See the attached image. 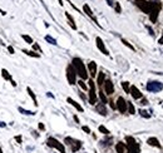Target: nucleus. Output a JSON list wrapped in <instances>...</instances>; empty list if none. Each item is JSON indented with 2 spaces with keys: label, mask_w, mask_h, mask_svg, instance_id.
I'll use <instances>...</instances> for the list:
<instances>
[{
  "label": "nucleus",
  "mask_w": 163,
  "mask_h": 153,
  "mask_svg": "<svg viewBox=\"0 0 163 153\" xmlns=\"http://www.w3.org/2000/svg\"><path fill=\"white\" fill-rule=\"evenodd\" d=\"M72 65L74 67V69H75L77 75H79L82 78V80L87 79V78H88V72H87L84 63H83V60L80 58H74Z\"/></svg>",
  "instance_id": "1"
},
{
  "label": "nucleus",
  "mask_w": 163,
  "mask_h": 153,
  "mask_svg": "<svg viewBox=\"0 0 163 153\" xmlns=\"http://www.w3.org/2000/svg\"><path fill=\"white\" fill-rule=\"evenodd\" d=\"M125 142H127L128 153H141V147H139V144L133 137H125Z\"/></svg>",
  "instance_id": "2"
},
{
  "label": "nucleus",
  "mask_w": 163,
  "mask_h": 153,
  "mask_svg": "<svg viewBox=\"0 0 163 153\" xmlns=\"http://www.w3.org/2000/svg\"><path fill=\"white\" fill-rule=\"evenodd\" d=\"M161 11V4L159 3H152L151 4V11H149V19L152 23H156L158 19V15H159Z\"/></svg>",
  "instance_id": "3"
},
{
  "label": "nucleus",
  "mask_w": 163,
  "mask_h": 153,
  "mask_svg": "<svg viewBox=\"0 0 163 153\" xmlns=\"http://www.w3.org/2000/svg\"><path fill=\"white\" fill-rule=\"evenodd\" d=\"M134 4L141 9V10L143 13H146V14H149L151 11V1H147V0H134Z\"/></svg>",
  "instance_id": "4"
},
{
  "label": "nucleus",
  "mask_w": 163,
  "mask_h": 153,
  "mask_svg": "<svg viewBox=\"0 0 163 153\" xmlns=\"http://www.w3.org/2000/svg\"><path fill=\"white\" fill-rule=\"evenodd\" d=\"M67 79L69 82V84H75L77 83V73H75V69H74L73 65H68L67 68Z\"/></svg>",
  "instance_id": "5"
},
{
  "label": "nucleus",
  "mask_w": 163,
  "mask_h": 153,
  "mask_svg": "<svg viewBox=\"0 0 163 153\" xmlns=\"http://www.w3.org/2000/svg\"><path fill=\"white\" fill-rule=\"evenodd\" d=\"M48 146H49V147L55 148V149H58L60 153H65V148H64V146H63L58 139H55V138H53V137L48 138Z\"/></svg>",
  "instance_id": "6"
},
{
  "label": "nucleus",
  "mask_w": 163,
  "mask_h": 153,
  "mask_svg": "<svg viewBox=\"0 0 163 153\" xmlns=\"http://www.w3.org/2000/svg\"><path fill=\"white\" fill-rule=\"evenodd\" d=\"M98 100V97L95 93V85H94V82L89 80V103L94 105Z\"/></svg>",
  "instance_id": "7"
},
{
  "label": "nucleus",
  "mask_w": 163,
  "mask_h": 153,
  "mask_svg": "<svg viewBox=\"0 0 163 153\" xmlns=\"http://www.w3.org/2000/svg\"><path fill=\"white\" fill-rule=\"evenodd\" d=\"M147 89L152 92V93H157V92H159L163 89V84L159 82H148L147 84Z\"/></svg>",
  "instance_id": "8"
},
{
  "label": "nucleus",
  "mask_w": 163,
  "mask_h": 153,
  "mask_svg": "<svg viewBox=\"0 0 163 153\" xmlns=\"http://www.w3.org/2000/svg\"><path fill=\"white\" fill-rule=\"evenodd\" d=\"M65 143L69 146H72V151L73 152H77L80 149V147H82V142L80 141H77V139H73V138H69L67 137L65 138Z\"/></svg>",
  "instance_id": "9"
},
{
  "label": "nucleus",
  "mask_w": 163,
  "mask_h": 153,
  "mask_svg": "<svg viewBox=\"0 0 163 153\" xmlns=\"http://www.w3.org/2000/svg\"><path fill=\"white\" fill-rule=\"evenodd\" d=\"M117 109L119 110L120 113H125L127 112V102L123 97H119L117 99Z\"/></svg>",
  "instance_id": "10"
},
{
  "label": "nucleus",
  "mask_w": 163,
  "mask_h": 153,
  "mask_svg": "<svg viewBox=\"0 0 163 153\" xmlns=\"http://www.w3.org/2000/svg\"><path fill=\"white\" fill-rule=\"evenodd\" d=\"M95 41H97V47H98V49L100 50L103 54H105V55H109V53H108V50H107V48H105V45H104V43H103V40H102V38H98L95 39Z\"/></svg>",
  "instance_id": "11"
},
{
  "label": "nucleus",
  "mask_w": 163,
  "mask_h": 153,
  "mask_svg": "<svg viewBox=\"0 0 163 153\" xmlns=\"http://www.w3.org/2000/svg\"><path fill=\"white\" fill-rule=\"evenodd\" d=\"M129 93L132 94V97H133L134 99H141L142 97H143V95H142V93H141V90H139L136 85H132V87H130Z\"/></svg>",
  "instance_id": "12"
},
{
  "label": "nucleus",
  "mask_w": 163,
  "mask_h": 153,
  "mask_svg": "<svg viewBox=\"0 0 163 153\" xmlns=\"http://www.w3.org/2000/svg\"><path fill=\"white\" fill-rule=\"evenodd\" d=\"M103 84H104V90H105L107 94H113L114 93V85L110 80H104Z\"/></svg>",
  "instance_id": "13"
},
{
  "label": "nucleus",
  "mask_w": 163,
  "mask_h": 153,
  "mask_svg": "<svg viewBox=\"0 0 163 153\" xmlns=\"http://www.w3.org/2000/svg\"><path fill=\"white\" fill-rule=\"evenodd\" d=\"M83 10H84V13L87 14L88 16H89V18H92V19L94 20V23H95V24H99V23H98V20H97V18L94 16V14H93L92 9L89 8V5H88V4H84V5H83Z\"/></svg>",
  "instance_id": "14"
},
{
  "label": "nucleus",
  "mask_w": 163,
  "mask_h": 153,
  "mask_svg": "<svg viewBox=\"0 0 163 153\" xmlns=\"http://www.w3.org/2000/svg\"><path fill=\"white\" fill-rule=\"evenodd\" d=\"M147 143H148V144H149V146H152V147H157V148H161L159 141H158L156 137H151V138H148Z\"/></svg>",
  "instance_id": "15"
},
{
  "label": "nucleus",
  "mask_w": 163,
  "mask_h": 153,
  "mask_svg": "<svg viewBox=\"0 0 163 153\" xmlns=\"http://www.w3.org/2000/svg\"><path fill=\"white\" fill-rule=\"evenodd\" d=\"M67 102H68L69 104H72V105H73V107H74V108H75L77 110H79V112H83V110H84V109H83V107H82L80 104H78L77 102L74 100V99H72V98H68V99H67Z\"/></svg>",
  "instance_id": "16"
},
{
  "label": "nucleus",
  "mask_w": 163,
  "mask_h": 153,
  "mask_svg": "<svg viewBox=\"0 0 163 153\" xmlns=\"http://www.w3.org/2000/svg\"><path fill=\"white\" fill-rule=\"evenodd\" d=\"M88 68H89L90 75L95 77V74H97V64H95V62H90L89 64H88Z\"/></svg>",
  "instance_id": "17"
},
{
  "label": "nucleus",
  "mask_w": 163,
  "mask_h": 153,
  "mask_svg": "<svg viewBox=\"0 0 163 153\" xmlns=\"http://www.w3.org/2000/svg\"><path fill=\"white\" fill-rule=\"evenodd\" d=\"M65 16H67V19H68V21H69V25L72 26V29H74V30H75V29H77V25H75V23H74L73 16H72L69 13H65Z\"/></svg>",
  "instance_id": "18"
},
{
  "label": "nucleus",
  "mask_w": 163,
  "mask_h": 153,
  "mask_svg": "<svg viewBox=\"0 0 163 153\" xmlns=\"http://www.w3.org/2000/svg\"><path fill=\"white\" fill-rule=\"evenodd\" d=\"M97 110L102 115H107V109H105V104L103 103H100V104H98L97 105Z\"/></svg>",
  "instance_id": "19"
},
{
  "label": "nucleus",
  "mask_w": 163,
  "mask_h": 153,
  "mask_svg": "<svg viewBox=\"0 0 163 153\" xmlns=\"http://www.w3.org/2000/svg\"><path fill=\"white\" fill-rule=\"evenodd\" d=\"M104 80H105V74L104 73H99L98 74V77H97V83H98V85H102L104 83Z\"/></svg>",
  "instance_id": "20"
},
{
  "label": "nucleus",
  "mask_w": 163,
  "mask_h": 153,
  "mask_svg": "<svg viewBox=\"0 0 163 153\" xmlns=\"http://www.w3.org/2000/svg\"><path fill=\"white\" fill-rule=\"evenodd\" d=\"M115 149H117L118 153H124L125 151V146H124V143H117V146H115Z\"/></svg>",
  "instance_id": "21"
},
{
  "label": "nucleus",
  "mask_w": 163,
  "mask_h": 153,
  "mask_svg": "<svg viewBox=\"0 0 163 153\" xmlns=\"http://www.w3.org/2000/svg\"><path fill=\"white\" fill-rule=\"evenodd\" d=\"M1 75L4 79H6V80H11V77H10V74H9V72L6 70V69H1Z\"/></svg>",
  "instance_id": "22"
},
{
  "label": "nucleus",
  "mask_w": 163,
  "mask_h": 153,
  "mask_svg": "<svg viewBox=\"0 0 163 153\" xmlns=\"http://www.w3.org/2000/svg\"><path fill=\"white\" fill-rule=\"evenodd\" d=\"M26 90H28V93H29V95L31 97L33 102H34V104H35V105H38V100H36V97H35V94H34V93H33V90L30 89V88H26Z\"/></svg>",
  "instance_id": "23"
},
{
  "label": "nucleus",
  "mask_w": 163,
  "mask_h": 153,
  "mask_svg": "<svg viewBox=\"0 0 163 153\" xmlns=\"http://www.w3.org/2000/svg\"><path fill=\"white\" fill-rule=\"evenodd\" d=\"M127 109L129 110L130 114H134V113H136V110H134V105L130 103V102H127Z\"/></svg>",
  "instance_id": "24"
},
{
  "label": "nucleus",
  "mask_w": 163,
  "mask_h": 153,
  "mask_svg": "<svg viewBox=\"0 0 163 153\" xmlns=\"http://www.w3.org/2000/svg\"><path fill=\"white\" fill-rule=\"evenodd\" d=\"M45 40H46V41H49V43H50V44H53V45H57V40H55L54 38H52L50 35H46V36H45Z\"/></svg>",
  "instance_id": "25"
},
{
  "label": "nucleus",
  "mask_w": 163,
  "mask_h": 153,
  "mask_svg": "<svg viewBox=\"0 0 163 153\" xmlns=\"http://www.w3.org/2000/svg\"><path fill=\"white\" fill-rule=\"evenodd\" d=\"M99 98H100V100H102V103H103V104L108 103V100H107V97L104 95L103 92H99Z\"/></svg>",
  "instance_id": "26"
},
{
  "label": "nucleus",
  "mask_w": 163,
  "mask_h": 153,
  "mask_svg": "<svg viewBox=\"0 0 163 153\" xmlns=\"http://www.w3.org/2000/svg\"><path fill=\"white\" fill-rule=\"evenodd\" d=\"M26 55H30V57H33V58H39V54H36V53H34V52H29V50H23Z\"/></svg>",
  "instance_id": "27"
},
{
  "label": "nucleus",
  "mask_w": 163,
  "mask_h": 153,
  "mask_svg": "<svg viewBox=\"0 0 163 153\" xmlns=\"http://www.w3.org/2000/svg\"><path fill=\"white\" fill-rule=\"evenodd\" d=\"M122 87H123V89L125 90V93H129L130 88H129V83H128V82H123V83H122Z\"/></svg>",
  "instance_id": "28"
},
{
  "label": "nucleus",
  "mask_w": 163,
  "mask_h": 153,
  "mask_svg": "<svg viewBox=\"0 0 163 153\" xmlns=\"http://www.w3.org/2000/svg\"><path fill=\"white\" fill-rule=\"evenodd\" d=\"M122 43L125 45V47H128L130 50H134V47H133V45L132 44H130V43H128V41L127 40H125V39H122Z\"/></svg>",
  "instance_id": "29"
},
{
  "label": "nucleus",
  "mask_w": 163,
  "mask_h": 153,
  "mask_svg": "<svg viewBox=\"0 0 163 153\" xmlns=\"http://www.w3.org/2000/svg\"><path fill=\"white\" fill-rule=\"evenodd\" d=\"M23 39H24L28 44H33V39L30 38L29 35H25V34H24V35H23Z\"/></svg>",
  "instance_id": "30"
},
{
  "label": "nucleus",
  "mask_w": 163,
  "mask_h": 153,
  "mask_svg": "<svg viewBox=\"0 0 163 153\" xmlns=\"http://www.w3.org/2000/svg\"><path fill=\"white\" fill-rule=\"evenodd\" d=\"M19 112H21L23 114H26V115H33V114H34V112H30V110H25V109H23V108H19Z\"/></svg>",
  "instance_id": "31"
},
{
  "label": "nucleus",
  "mask_w": 163,
  "mask_h": 153,
  "mask_svg": "<svg viewBox=\"0 0 163 153\" xmlns=\"http://www.w3.org/2000/svg\"><path fill=\"white\" fill-rule=\"evenodd\" d=\"M99 132H102L103 134H109V131L104 126H99Z\"/></svg>",
  "instance_id": "32"
},
{
  "label": "nucleus",
  "mask_w": 163,
  "mask_h": 153,
  "mask_svg": "<svg viewBox=\"0 0 163 153\" xmlns=\"http://www.w3.org/2000/svg\"><path fill=\"white\" fill-rule=\"evenodd\" d=\"M78 84L80 85V88H82V89H84V90H87V84H85V83H84V80H79V82H78Z\"/></svg>",
  "instance_id": "33"
},
{
  "label": "nucleus",
  "mask_w": 163,
  "mask_h": 153,
  "mask_svg": "<svg viewBox=\"0 0 163 153\" xmlns=\"http://www.w3.org/2000/svg\"><path fill=\"white\" fill-rule=\"evenodd\" d=\"M139 113H141V115L144 118H149V114H147L146 110H139Z\"/></svg>",
  "instance_id": "34"
},
{
  "label": "nucleus",
  "mask_w": 163,
  "mask_h": 153,
  "mask_svg": "<svg viewBox=\"0 0 163 153\" xmlns=\"http://www.w3.org/2000/svg\"><path fill=\"white\" fill-rule=\"evenodd\" d=\"M83 131H84L85 133H90V129H89V127H87V126H84V127H83Z\"/></svg>",
  "instance_id": "35"
},
{
  "label": "nucleus",
  "mask_w": 163,
  "mask_h": 153,
  "mask_svg": "<svg viewBox=\"0 0 163 153\" xmlns=\"http://www.w3.org/2000/svg\"><path fill=\"white\" fill-rule=\"evenodd\" d=\"M33 48H34V50H39V52H40V47L38 44H34V45H33Z\"/></svg>",
  "instance_id": "36"
},
{
  "label": "nucleus",
  "mask_w": 163,
  "mask_h": 153,
  "mask_svg": "<svg viewBox=\"0 0 163 153\" xmlns=\"http://www.w3.org/2000/svg\"><path fill=\"white\" fill-rule=\"evenodd\" d=\"M115 10H117V13H120V6H119V4H118V3L115 4Z\"/></svg>",
  "instance_id": "37"
},
{
  "label": "nucleus",
  "mask_w": 163,
  "mask_h": 153,
  "mask_svg": "<svg viewBox=\"0 0 163 153\" xmlns=\"http://www.w3.org/2000/svg\"><path fill=\"white\" fill-rule=\"evenodd\" d=\"M8 50L10 52V54H14V48L13 47H8Z\"/></svg>",
  "instance_id": "38"
},
{
  "label": "nucleus",
  "mask_w": 163,
  "mask_h": 153,
  "mask_svg": "<svg viewBox=\"0 0 163 153\" xmlns=\"http://www.w3.org/2000/svg\"><path fill=\"white\" fill-rule=\"evenodd\" d=\"M39 129H41V131H44V124H43V123H39Z\"/></svg>",
  "instance_id": "39"
},
{
  "label": "nucleus",
  "mask_w": 163,
  "mask_h": 153,
  "mask_svg": "<svg viewBox=\"0 0 163 153\" xmlns=\"http://www.w3.org/2000/svg\"><path fill=\"white\" fill-rule=\"evenodd\" d=\"M147 29L149 30V33H151V35H154V33H153V30H152V28H149V26H147Z\"/></svg>",
  "instance_id": "40"
},
{
  "label": "nucleus",
  "mask_w": 163,
  "mask_h": 153,
  "mask_svg": "<svg viewBox=\"0 0 163 153\" xmlns=\"http://www.w3.org/2000/svg\"><path fill=\"white\" fill-rule=\"evenodd\" d=\"M15 139H16L18 142H19V143H21V137H20V136H18V137L15 138Z\"/></svg>",
  "instance_id": "41"
},
{
  "label": "nucleus",
  "mask_w": 163,
  "mask_h": 153,
  "mask_svg": "<svg viewBox=\"0 0 163 153\" xmlns=\"http://www.w3.org/2000/svg\"><path fill=\"white\" fill-rule=\"evenodd\" d=\"M74 120H75V122H77V123H79V118L77 117V115H74Z\"/></svg>",
  "instance_id": "42"
},
{
  "label": "nucleus",
  "mask_w": 163,
  "mask_h": 153,
  "mask_svg": "<svg viewBox=\"0 0 163 153\" xmlns=\"http://www.w3.org/2000/svg\"><path fill=\"white\" fill-rule=\"evenodd\" d=\"M159 44H163V36H162V38L159 39Z\"/></svg>",
  "instance_id": "43"
},
{
  "label": "nucleus",
  "mask_w": 163,
  "mask_h": 153,
  "mask_svg": "<svg viewBox=\"0 0 163 153\" xmlns=\"http://www.w3.org/2000/svg\"><path fill=\"white\" fill-rule=\"evenodd\" d=\"M0 153H3V151H1V148H0Z\"/></svg>",
  "instance_id": "44"
}]
</instances>
